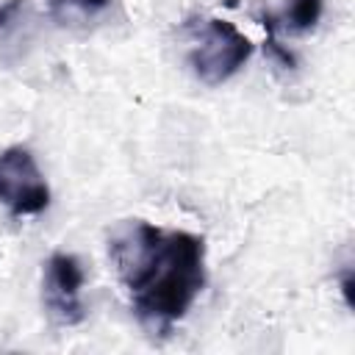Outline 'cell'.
<instances>
[{
  "label": "cell",
  "mask_w": 355,
  "mask_h": 355,
  "mask_svg": "<svg viewBox=\"0 0 355 355\" xmlns=\"http://www.w3.org/2000/svg\"><path fill=\"white\" fill-rule=\"evenodd\" d=\"M108 252L136 319L155 336L169 333L205 286L202 236L125 219L114 227Z\"/></svg>",
  "instance_id": "obj_1"
},
{
  "label": "cell",
  "mask_w": 355,
  "mask_h": 355,
  "mask_svg": "<svg viewBox=\"0 0 355 355\" xmlns=\"http://www.w3.org/2000/svg\"><path fill=\"white\" fill-rule=\"evenodd\" d=\"M252 55V42L227 19H202L194 28L189 64L200 83L219 86L230 80Z\"/></svg>",
  "instance_id": "obj_2"
},
{
  "label": "cell",
  "mask_w": 355,
  "mask_h": 355,
  "mask_svg": "<svg viewBox=\"0 0 355 355\" xmlns=\"http://www.w3.org/2000/svg\"><path fill=\"white\" fill-rule=\"evenodd\" d=\"M0 202L14 216H36L50 205V189L25 147L0 153Z\"/></svg>",
  "instance_id": "obj_3"
},
{
  "label": "cell",
  "mask_w": 355,
  "mask_h": 355,
  "mask_svg": "<svg viewBox=\"0 0 355 355\" xmlns=\"http://www.w3.org/2000/svg\"><path fill=\"white\" fill-rule=\"evenodd\" d=\"M83 266L69 252H53L44 263V280H42V300L50 313V319L61 327L80 324L86 311L80 300L83 288Z\"/></svg>",
  "instance_id": "obj_4"
},
{
  "label": "cell",
  "mask_w": 355,
  "mask_h": 355,
  "mask_svg": "<svg viewBox=\"0 0 355 355\" xmlns=\"http://www.w3.org/2000/svg\"><path fill=\"white\" fill-rule=\"evenodd\" d=\"M114 0H47L50 17L61 25H86L105 14Z\"/></svg>",
  "instance_id": "obj_5"
},
{
  "label": "cell",
  "mask_w": 355,
  "mask_h": 355,
  "mask_svg": "<svg viewBox=\"0 0 355 355\" xmlns=\"http://www.w3.org/2000/svg\"><path fill=\"white\" fill-rule=\"evenodd\" d=\"M322 8H324V0H291L288 11L283 14V22L291 33H305L319 22Z\"/></svg>",
  "instance_id": "obj_6"
}]
</instances>
